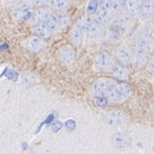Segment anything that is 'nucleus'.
Here are the masks:
<instances>
[{
    "label": "nucleus",
    "instance_id": "1",
    "mask_svg": "<svg viewBox=\"0 0 154 154\" xmlns=\"http://www.w3.org/2000/svg\"><path fill=\"white\" fill-rule=\"evenodd\" d=\"M131 86L127 84L115 82V84L108 89L105 95L108 98V101L113 103H120L126 100L131 94Z\"/></svg>",
    "mask_w": 154,
    "mask_h": 154
},
{
    "label": "nucleus",
    "instance_id": "20",
    "mask_svg": "<svg viewBox=\"0 0 154 154\" xmlns=\"http://www.w3.org/2000/svg\"><path fill=\"white\" fill-rule=\"evenodd\" d=\"M101 31H102V26L99 25L98 23H96L94 20L91 22V24L88 26V29H86V32H88L89 35H98V33L101 32Z\"/></svg>",
    "mask_w": 154,
    "mask_h": 154
},
{
    "label": "nucleus",
    "instance_id": "17",
    "mask_svg": "<svg viewBox=\"0 0 154 154\" xmlns=\"http://www.w3.org/2000/svg\"><path fill=\"white\" fill-rule=\"evenodd\" d=\"M85 32V31L84 29L76 24V25H75L74 29H72V32H71V38H72V40L74 41L75 43H80Z\"/></svg>",
    "mask_w": 154,
    "mask_h": 154
},
{
    "label": "nucleus",
    "instance_id": "22",
    "mask_svg": "<svg viewBox=\"0 0 154 154\" xmlns=\"http://www.w3.org/2000/svg\"><path fill=\"white\" fill-rule=\"evenodd\" d=\"M126 7V4L121 0H112L111 3V10L115 11V12H121Z\"/></svg>",
    "mask_w": 154,
    "mask_h": 154
},
{
    "label": "nucleus",
    "instance_id": "14",
    "mask_svg": "<svg viewBox=\"0 0 154 154\" xmlns=\"http://www.w3.org/2000/svg\"><path fill=\"white\" fill-rule=\"evenodd\" d=\"M142 4V0H128L127 1V10L130 15H136L140 12Z\"/></svg>",
    "mask_w": 154,
    "mask_h": 154
},
{
    "label": "nucleus",
    "instance_id": "4",
    "mask_svg": "<svg viewBox=\"0 0 154 154\" xmlns=\"http://www.w3.org/2000/svg\"><path fill=\"white\" fill-rule=\"evenodd\" d=\"M105 121L110 126H120L125 121V116L122 111L119 110H111L105 113Z\"/></svg>",
    "mask_w": 154,
    "mask_h": 154
},
{
    "label": "nucleus",
    "instance_id": "29",
    "mask_svg": "<svg viewBox=\"0 0 154 154\" xmlns=\"http://www.w3.org/2000/svg\"><path fill=\"white\" fill-rule=\"evenodd\" d=\"M151 110L153 111V113H154V103H153V104L151 105Z\"/></svg>",
    "mask_w": 154,
    "mask_h": 154
},
{
    "label": "nucleus",
    "instance_id": "23",
    "mask_svg": "<svg viewBox=\"0 0 154 154\" xmlns=\"http://www.w3.org/2000/svg\"><path fill=\"white\" fill-rule=\"evenodd\" d=\"M127 23V17L125 15H119V16H116L113 21H112V25L117 26V27L123 28L125 24Z\"/></svg>",
    "mask_w": 154,
    "mask_h": 154
},
{
    "label": "nucleus",
    "instance_id": "30",
    "mask_svg": "<svg viewBox=\"0 0 154 154\" xmlns=\"http://www.w3.org/2000/svg\"><path fill=\"white\" fill-rule=\"evenodd\" d=\"M121 1H123L124 3H125V4H127V1H128V0H121Z\"/></svg>",
    "mask_w": 154,
    "mask_h": 154
},
{
    "label": "nucleus",
    "instance_id": "19",
    "mask_svg": "<svg viewBox=\"0 0 154 154\" xmlns=\"http://www.w3.org/2000/svg\"><path fill=\"white\" fill-rule=\"evenodd\" d=\"M98 4H99V0H89L85 8L86 14L89 15V16L95 15L97 10H98Z\"/></svg>",
    "mask_w": 154,
    "mask_h": 154
},
{
    "label": "nucleus",
    "instance_id": "8",
    "mask_svg": "<svg viewBox=\"0 0 154 154\" xmlns=\"http://www.w3.org/2000/svg\"><path fill=\"white\" fill-rule=\"evenodd\" d=\"M154 13V1L153 0H145L142 2L140 10L138 14H140V18L143 20H147V19L151 18Z\"/></svg>",
    "mask_w": 154,
    "mask_h": 154
},
{
    "label": "nucleus",
    "instance_id": "26",
    "mask_svg": "<svg viewBox=\"0 0 154 154\" xmlns=\"http://www.w3.org/2000/svg\"><path fill=\"white\" fill-rule=\"evenodd\" d=\"M32 1L36 6H44V5L48 4L50 0H32Z\"/></svg>",
    "mask_w": 154,
    "mask_h": 154
},
{
    "label": "nucleus",
    "instance_id": "6",
    "mask_svg": "<svg viewBox=\"0 0 154 154\" xmlns=\"http://www.w3.org/2000/svg\"><path fill=\"white\" fill-rule=\"evenodd\" d=\"M58 59L63 64H70L75 59V51L74 48L70 45H65L60 48L58 51Z\"/></svg>",
    "mask_w": 154,
    "mask_h": 154
},
{
    "label": "nucleus",
    "instance_id": "10",
    "mask_svg": "<svg viewBox=\"0 0 154 154\" xmlns=\"http://www.w3.org/2000/svg\"><path fill=\"white\" fill-rule=\"evenodd\" d=\"M116 54H117L118 60L122 64H124V65H128V64L131 61V51H130L129 48H128L127 46H125V45H122V46L118 47Z\"/></svg>",
    "mask_w": 154,
    "mask_h": 154
},
{
    "label": "nucleus",
    "instance_id": "3",
    "mask_svg": "<svg viewBox=\"0 0 154 154\" xmlns=\"http://www.w3.org/2000/svg\"><path fill=\"white\" fill-rule=\"evenodd\" d=\"M146 52H147V40L141 37L137 41L134 49V62L137 66H141L143 64Z\"/></svg>",
    "mask_w": 154,
    "mask_h": 154
},
{
    "label": "nucleus",
    "instance_id": "18",
    "mask_svg": "<svg viewBox=\"0 0 154 154\" xmlns=\"http://www.w3.org/2000/svg\"><path fill=\"white\" fill-rule=\"evenodd\" d=\"M35 32L37 35H39L40 37H48L51 35L52 32L50 31V29L47 27L45 23H40L35 25Z\"/></svg>",
    "mask_w": 154,
    "mask_h": 154
},
{
    "label": "nucleus",
    "instance_id": "13",
    "mask_svg": "<svg viewBox=\"0 0 154 154\" xmlns=\"http://www.w3.org/2000/svg\"><path fill=\"white\" fill-rule=\"evenodd\" d=\"M25 45L28 49L32 50V51H38L40 48L42 47V41H41L39 37L33 36L26 41Z\"/></svg>",
    "mask_w": 154,
    "mask_h": 154
},
{
    "label": "nucleus",
    "instance_id": "27",
    "mask_svg": "<svg viewBox=\"0 0 154 154\" xmlns=\"http://www.w3.org/2000/svg\"><path fill=\"white\" fill-rule=\"evenodd\" d=\"M148 68L151 70L152 72H154V57H152L151 59H150L149 64H148Z\"/></svg>",
    "mask_w": 154,
    "mask_h": 154
},
{
    "label": "nucleus",
    "instance_id": "7",
    "mask_svg": "<svg viewBox=\"0 0 154 154\" xmlns=\"http://www.w3.org/2000/svg\"><path fill=\"white\" fill-rule=\"evenodd\" d=\"M109 62H110V58H109V56L106 52H100V53H98L95 56L93 66H94L95 70L102 71L104 69L108 68Z\"/></svg>",
    "mask_w": 154,
    "mask_h": 154
},
{
    "label": "nucleus",
    "instance_id": "16",
    "mask_svg": "<svg viewBox=\"0 0 154 154\" xmlns=\"http://www.w3.org/2000/svg\"><path fill=\"white\" fill-rule=\"evenodd\" d=\"M96 16L93 19L96 23H98L99 25H101L103 27L108 22L109 18H110V11H105V10H97L96 12Z\"/></svg>",
    "mask_w": 154,
    "mask_h": 154
},
{
    "label": "nucleus",
    "instance_id": "15",
    "mask_svg": "<svg viewBox=\"0 0 154 154\" xmlns=\"http://www.w3.org/2000/svg\"><path fill=\"white\" fill-rule=\"evenodd\" d=\"M46 24V26L50 29V31L53 32H56L60 28V23H59V18L58 15L55 14H50L48 18L46 19V21L44 22Z\"/></svg>",
    "mask_w": 154,
    "mask_h": 154
},
{
    "label": "nucleus",
    "instance_id": "28",
    "mask_svg": "<svg viewBox=\"0 0 154 154\" xmlns=\"http://www.w3.org/2000/svg\"><path fill=\"white\" fill-rule=\"evenodd\" d=\"M150 36H151V38L154 40V29L151 31V32H150Z\"/></svg>",
    "mask_w": 154,
    "mask_h": 154
},
{
    "label": "nucleus",
    "instance_id": "25",
    "mask_svg": "<svg viewBox=\"0 0 154 154\" xmlns=\"http://www.w3.org/2000/svg\"><path fill=\"white\" fill-rule=\"evenodd\" d=\"M108 102V98L106 97V95H99V97H97L96 99V103L98 106H104L105 104Z\"/></svg>",
    "mask_w": 154,
    "mask_h": 154
},
{
    "label": "nucleus",
    "instance_id": "5",
    "mask_svg": "<svg viewBox=\"0 0 154 154\" xmlns=\"http://www.w3.org/2000/svg\"><path fill=\"white\" fill-rule=\"evenodd\" d=\"M108 69L109 71L114 75L116 78L118 79H126L129 75V72L126 67H124V65H122V63H119L117 61H113V60L110 59V62H109L108 65Z\"/></svg>",
    "mask_w": 154,
    "mask_h": 154
},
{
    "label": "nucleus",
    "instance_id": "2",
    "mask_svg": "<svg viewBox=\"0 0 154 154\" xmlns=\"http://www.w3.org/2000/svg\"><path fill=\"white\" fill-rule=\"evenodd\" d=\"M115 84V81L112 79H99L94 84L92 85L91 91L95 95H105V93L108 91V89Z\"/></svg>",
    "mask_w": 154,
    "mask_h": 154
},
{
    "label": "nucleus",
    "instance_id": "11",
    "mask_svg": "<svg viewBox=\"0 0 154 154\" xmlns=\"http://www.w3.org/2000/svg\"><path fill=\"white\" fill-rule=\"evenodd\" d=\"M113 143L116 147L118 148H122V147H127L128 145H130L131 143V140L130 137L127 136V134H123V133H117L113 136Z\"/></svg>",
    "mask_w": 154,
    "mask_h": 154
},
{
    "label": "nucleus",
    "instance_id": "9",
    "mask_svg": "<svg viewBox=\"0 0 154 154\" xmlns=\"http://www.w3.org/2000/svg\"><path fill=\"white\" fill-rule=\"evenodd\" d=\"M51 13L49 12V10L47 9H38L36 10L35 13L32 15V23L33 25H37V24H40V23H44V22L46 21V19L48 18Z\"/></svg>",
    "mask_w": 154,
    "mask_h": 154
},
{
    "label": "nucleus",
    "instance_id": "12",
    "mask_svg": "<svg viewBox=\"0 0 154 154\" xmlns=\"http://www.w3.org/2000/svg\"><path fill=\"white\" fill-rule=\"evenodd\" d=\"M29 11V5L28 3H21L12 10V17L14 20H20L24 18L25 15Z\"/></svg>",
    "mask_w": 154,
    "mask_h": 154
},
{
    "label": "nucleus",
    "instance_id": "21",
    "mask_svg": "<svg viewBox=\"0 0 154 154\" xmlns=\"http://www.w3.org/2000/svg\"><path fill=\"white\" fill-rule=\"evenodd\" d=\"M49 3L54 9L62 10L69 5V0H50Z\"/></svg>",
    "mask_w": 154,
    "mask_h": 154
},
{
    "label": "nucleus",
    "instance_id": "24",
    "mask_svg": "<svg viewBox=\"0 0 154 154\" xmlns=\"http://www.w3.org/2000/svg\"><path fill=\"white\" fill-rule=\"evenodd\" d=\"M60 27H65L69 24V17L67 14H58Z\"/></svg>",
    "mask_w": 154,
    "mask_h": 154
},
{
    "label": "nucleus",
    "instance_id": "31",
    "mask_svg": "<svg viewBox=\"0 0 154 154\" xmlns=\"http://www.w3.org/2000/svg\"><path fill=\"white\" fill-rule=\"evenodd\" d=\"M10 1H16V0H10Z\"/></svg>",
    "mask_w": 154,
    "mask_h": 154
},
{
    "label": "nucleus",
    "instance_id": "32",
    "mask_svg": "<svg viewBox=\"0 0 154 154\" xmlns=\"http://www.w3.org/2000/svg\"><path fill=\"white\" fill-rule=\"evenodd\" d=\"M152 17H153V18H154V13H153V16H152Z\"/></svg>",
    "mask_w": 154,
    "mask_h": 154
}]
</instances>
